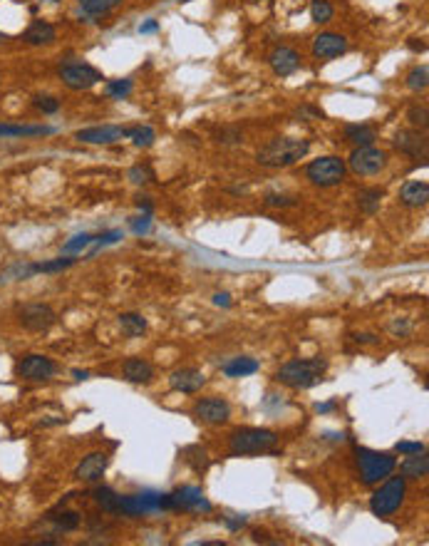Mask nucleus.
<instances>
[{"label":"nucleus","instance_id":"11","mask_svg":"<svg viewBox=\"0 0 429 546\" xmlns=\"http://www.w3.org/2000/svg\"><path fill=\"white\" fill-rule=\"evenodd\" d=\"M18 315H20L23 328L35 330V333H42V330H47L50 325H55V320H57L55 310H52L50 306H45V303L23 306L20 313H18Z\"/></svg>","mask_w":429,"mask_h":546},{"label":"nucleus","instance_id":"35","mask_svg":"<svg viewBox=\"0 0 429 546\" xmlns=\"http://www.w3.org/2000/svg\"><path fill=\"white\" fill-rule=\"evenodd\" d=\"M187 452H192L194 457L184 455V460L189 462V465L194 467L196 472H204L208 467V457H206V450H201V447H187Z\"/></svg>","mask_w":429,"mask_h":546},{"label":"nucleus","instance_id":"34","mask_svg":"<svg viewBox=\"0 0 429 546\" xmlns=\"http://www.w3.org/2000/svg\"><path fill=\"white\" fill-rule=\"evenodd\" d=\"M75 263V258H55V261H45V263H35V273H55V271H65Z\"/></svg>","mask_w":429,"mask_h":546},{"label":"nucleus","instance_id":"13","mask_svg":"<svg viewBox=\"0 0 429 546\" xmlns=\"http://www.w3.org/2000/svg\"><path fill=\"white\" fill-rule=\"evenodd\" d=\"M129 134L127 127H117V124H102V127H90V129H80L75 134L77 142L85 144H114L119 139Z\"/></svg>","mask_w":429,"mask_h":546},{"label":"nucleus","instance_id":"24","mask_svg":"<svg viewBox=\"0 0 429 546\" xmlns=\"http://www.w3.org/2000/svg\"><path fill=\"white\" fill-rule=\"evenodd\" d=\"M52 127H35V124H0V136H42L52 134Z\"/></svg>","mask_w":429,"mask_h":546},{"label":"nucleus","instance_id":"54","mask_svg":"<svg viewBox=\"0 0 429 546\" xmlns=\"http://www.w3.org/2000/svg\"><path fill=\"white\" fill-rule=\"evenodd\" d=\"M50 3H57V0H50Z\"/></svg>","mask_w":429,"mask_h":546},{"label":"nucleus","instance_id":"17","mask_svg":"<svg viewBox=\"0 0 429 546\" xmlns=\"http://www.w3.org/2000/svg\"><path fill=\"white\" fill-rule=\"evenodd\" d=\"M107 465H110L107 452H92V455H87L85 460L80 462V467L75 470V477L77 480H82V482L95 484V482H100L102 475L107 472Z\"/></svg>","mask_w":429,"mask_h":546},{"label":"nucleus","instance_id":"42","mask_svg":"<svg viewBox=\"0 0 429 546\" xmlns=\"http://www.w3.org/2000/svg\"><path fill=\"white\" fill-rule=\"evenodd\" d=\"M266 207H295V199L283 197V194H268Z\"/></svg>","mask_w":429,"mask_h":546},{"label":"nucleus","instance_id":"51","mask_svg":"<svg viewBox=\"0 0 429 546\" xmlns=\"http://www.w3.org/2000/svg\"><path fill=\"white\" fill-rule=\"evenodd\" d=\"M136 207L144 209V214H152V202H147V199H136Z\"/></svg>","mask_w":429,"mask_h":546},{"label":"nucleus","instance_id":"39","mask_svg":"<svg viewBox=\"0 0 429 546\" xmlns=\"http://www.w3.org/2000/svg\"><path fill=\"white\" fill-rule=\"evenodd\" d=\"M33 105H35L42 115H55V112L60 110V100H55V97H42L40 95V97H35Z\"/></svg>","mask_w":429,"mask_h":546},{"label":"nucleus","instance_id":"46","mask_svg":"<svg viewBox=\"0 0 429 546\" xmlns=\"http://www.w3.org/2000/svg\"><path fill=\"white\" fill-rule=\"evenodd\" d=\"M122 238V231H107L102 233V236H97V246H102V243H117Z\"/></svg>","mask_w":429,"mask_h":546},{"label":"nucleus","instance_id":"16","mask_svg":"<svg viewBox=\"0 0 429 546\" xmlns=\"http://www.w3.org/2000/svg\"><path fill=\"white\" fill-rule=\"evenodd\" d=\"M169 385H172V390H177V393L192 395V393H199V390L206 385V378H204V373L196 368H179L169 375Z\"/></svg>","mask_w":429,"mask_h":546},{"label":"nucleus","instance_id":"18","mask_svg":"<svg viewBox=\"0 0 429 546\" xmlns=\"http://www.w3.org/2000/svg\"><path fill=\"white\" fill-rule=\"evenodd\" d=\"M268 62H271L276 75L288 77L300 67V55L293 50V47H276V50L268 55Z\"/></svg>","mask_w":429,"mask_h":546},{"label":"nucleus","instance_id":"43","mask_svg":"<svg viewBox=\"0 0 429 546\" xmlns=\"http://www.w3.org/2000/svg\"><path fill=\"white\" fill-rule=\"evenodd\" d=\"M394 450H397L399 455H417V452H424V445L422 442H397Z\"/></svg>","mask_w":429,"mask_h":546},{"label":"nucleus","instance_id":"29","mask_svg":"<svg viewBox=\"0 0 429 546\" xmlns=\"http://www.w3.org/2000/svg\"><path fill=\"white\" fill-rule=\"evenodd\" d=\"M382 197H384L382 189H377V187L365 189V192L358 194V207L363 209L365 214H375L380 209V202H382Z\"/></svg>","mask_w":429,"mask_h":546},{"label":"nucleus","instance_id":"37","mask_svg":"<svg viewBox=\"0 0 429 546\" xmlns=\"http://www.w3.org/2000/svg\"><path fill=\"white\" fill-rule=\"evenodd\" d=\"M427 107H419V105H414V107H409V112H407V120H409V124L414 127V129H427Z\"/></svg>","mask_w":429,"mask_h":546},{"label":"nucleus","instance_id":"45","mask_svg":"<svg viewBox=\"0 0 429 546\" xmlns=\"http://www.w3.org/2000/svg\"><path fill=\"white\" fill-rule=\"evenodd\" d=\"M223 524L228 526V531H238L246 524V516H223Z\"/></svg>","mask_w":429,"mask_h":546},{"label":"nucleus","instance_id":"33","mask_svg":"<svg viewBox=\"0 0 429 546\" xmlns=\"http://www.w3.org/2000/svg\"><path fill=\"white\" fill-rule=\"evenodd\" d=\"M335 8L330 6L328 0H313V8H310V16H313L315 23H328L333 21Z\"/></svg>","mask_w":429,"mask_h":546},{"label":"nucleus","instance_id":"27","mask_svg":"<svg viewBox=\"0 0 429 546\" xmlns=\"http://www.w3.org/2000/svg\"><path fill=\"white\" fill-rule=\"evenodd\" d=\"M47 519H50L52 524L57 526V529H62V531H75L77 526H80L82 516L77 514V511H72V509H62V511H50V514H47Z\"/></svg>","mask_w":429,"mask_h":546},{"label":"nucleus","instance_id":"26","mask_svg":"<svg viewBox=\"0 0 429 546\" xmlns=\"http://www.w3.org/2000/svg\"><path fill=\"white\" fill-rule=\"evenodd\" d=\"M256 370H258L256 358H233L231 363L223 365V375H226V378H246V375H253Z\"/></svg>","mask_w":429,"mask_h":546},{"label":"nucleus","instance_id":"22","mask_svg":"<svg viewBox=\"0 0 429 546\" xmlns=\"http://www.w3.org/2000/svg\"><path fill=\"white\" fill-rule=\"evenodd\" d=\"M399 472H402L404 480H422V477H427V472H429V457L424 455V452L409 455L407 460L399 465Z\"/></svg>","mask_w":429,"mask_h":546},{"label":"nucleus","instance_id":"30","mask_svg":"<svg viewBox=\"0 0 429 546\" xmlns=\"http://www.w3.org/2000/svg\"><path fill=\"white\" fill-rule=\"evenodd\" d=\"M92 496H95V501L105 511H117V506H119V499H122V496L117 494L114 489H110V487H97V489L92 492Z\"/></svg>","mask_w":429,"mask_h":546},{"label":"nucleus","instance_id":"19","mask_svg":"<svg viewBox=\"0 0 429 546\" xmlns=\"http://www.w3.org/2000/svg\"><path fill=\"white\" fill-rule=\"evenodd\" d=\"M122 373H124V378L129 380V383H136V385H147L154 380L152 363H147L144 358H129L124 363V368H122Z\"/></svg>","mask_w":429,"mask_h":546},{"label":"nucleus","instance_id":"23","mask_svg":"<svg viewBox=\"0 0 429 546\" xmlns=\"http://www.w3.org/2000/svg\"><path fill=\"white\" fill-rule=\"evenodd\" d=\"M377 139L375 129L370 124H350L345 127V142L355 144V147H368Z\"/></svg>","mask_w":429,"mask_h":546},{"label":"nucleus","instance_id":"6","mask_svg":"<svg viewBox=\"0 0 429 546\" xmlns=\"http://www.w3.org/2000/svg\"><path fill=\"white\" fill-rule=\"evenodd\" d=\"M345 174H348V164L340 157H320L305 169V177L315 187H338L345 179Z\"/></svg>","mask_w":429,"mask_h":546},{"label":"nucleus","instance_id":"15","mask_svg":"<svg viewBox=\"0 0 429 546\" xmlns=\"http://www.w3.org/2000/svg\"><path fill=\"white\" fill-rule=\"evenodd\" d=\"M348 50V40L340 33H320L313 40V55L318 60H333Z\"/></svg>","mask_w":429,"mask_h":546},{"label":"nucleus","instance_id":"44","mask_svg":"<svg viewBox=\"0 0 429 546\" xmlns=\"http://www.w3.org/2000/svg\"><path fill=\"white\" fill-rule=\"evenodd\" d=\"M389 330H392L394 335H399V338H404V335H409V330H412V325H409V320L397 318V320H392V325H389Z\"/></svg>","mask_w":429,"mask_h":546},{"label":"nucleus","instance_id":"31","mask_svg":"<svg viewBox=\"0 0 429 546\" xmlns=\"http://www.w3.org/2000/svg\"><path fill=\"white\" fill-rule=\"evenodd\" d=\"M136 147H152L154 139H157V132L152 127H129V134H127Z\"/></svg>","mask_w":429,"mask_h":546},{"label":"nucleus","instance_id":"14","mask_svg":"<svg viewBox=\"0 0 429 546\" xmlns=\"http://www.w3.org/2000/svg\"><path fill=\"white\" fill-rule=\"evenodd\" d=\"M169 506L172 509H194V511H211V501L204 496L199 487H182V489L169 494Z\"/></svg>","mask_w":429,"mask_h":546},{"label":"nucleus","instance_id":"5","mask_svg":"<svg viewBox=\"0 0 429 546\" xmlns=\"http://www.w3.org/2000/svg\"><path fill=\"white\" fill-rule=\"evenodd\" d=\"M404 492H407V480L404 477H392L387 480L372 496H370V509L375 516H389L402 506Z\"/></svg>","mask_w":429,"mask_h":546},{"label":"nucleus","instance_id":"21","mask_svg":"<svg viewBox=\"0 0 429 546\" xmlns=\"http://www.w3.org/2000/svg\"><path fill=\"white\" fill-rule=\"evenodd\" d=\"M23 40H25L28 45H50V42L57 40V30L47 21H35L25 30Z\"/></svg>","mask_w":429,"mask_h":546},{"label":"nucleus","instance_id":"32","mask_svg":"<svg viewBox=\"0 0 429 546\" xmlns=\"http://www.w3.org/2000/svg\"><path fill=\"white\" fill-rule=\"evenodd\" d=\"M427 85H429V67L417 65L407 75V87L409 90H414V92H419V90H427Z\"/></svg>","mask_w":429,"mask_h":546},{"label":"nucleus","instance_id":"25","mask_svg":"<svg viewBox=\"0 0 429 546\" xmlns=\"http://www.w3.org/2000/svg\"><path fill=\"white\" fill-rule=\"evenodd\" d=\"M119 328L127 338H139L147 333V318L139 313H122L119 315Z\"/></svg>","mask_w":429,"mask_h":546},{"label":"nucleus","instance_id":"48","mask_svg":"<svg viewBox=\"0 0 429 546\" xmlns=\"http://www.w3.org/2000/svg\"><path fill=\"white\" fill-rule=\"evenodd\" d=\"M353 340L355 343H377L372 333H353Z\"/></svg>","mask_w":429,"mask_h":546},{"label":"nucleus","instance_id":"52","mask_svg":"<svg viewBox=\"0 0 429 546\" xmlns=\"http://www.w3.org/2000/svg\"><path fill=\"white\" fill-rule=\"evenodd\" d=\"M72 375H75V380H87V378H90V373H87V370H72Z\"/></svg>","mask_w":429,"mask_h":546},{"label":"nucleus","instance_id":"41","mask_svg":"<svg viewBox=\"0 0 429 546\" xmlns=\"http://www.w3.org/2000/svg\"><path fill=\"white\" fill-rule=\"evenodd\" d=\"M149 228H152V214H141V216L131 219V231L139 233V236L149 233Z\"/></svg>","mask_w":429,"mask_h":546},{"label":"nucleus","instance_id":"3","mask_svg":"<svg viewBox=\"0 0 429 546\" xmlns=\"http://www.w3.org/2000/svg\"><path fill=\"white\" fill-rule=\"evenodd\" d=\"M278 442V435L271 430H261V427H243L236 430L228 440L231 447V455H263V452H271Z\"/></svg>","mask_w":429,"mask_h":546},{"label":"nucleus","instance_id":"53","mask_svg":"<svg viewBox=\"0 0 429 546\" xmlns=\"http://www.w3.org/2000/svg\"><path fill=\"white\" fill-rule=\"evenodd\" d=\"M409 47H412V50H424V42H409Z\"/></svg>","mask_w":429,"mask_h":546},{"label":"nucleus","instance_id":"10","mask_svg":"<svg viewBox=\"0 0 429 546\" xmlns=\"http://www.w3.org/2000/svg\"><path fill=\"white\" fill-rule=\"evenodd\" d=\"M194 415L204 425H223L231 417V405L223 397H204L194 405Z\"/></svg>","mask_w":429,"mask_h":546},{"label":"nucleus","instance_id":"20","mask_svg":"<svg viewBox=\"0 0 429 546\" xmlns=\"http://www.w3.org/2000/svg\"><path fill=\"white\" fill-rule=\"evenodd\" d=\"M399 202L409 209H419L429 202V184L427 182H409L399 192Z\"/></svg>","mask_w":429,"mask_h":546},{"label":"nucleus","instance_id":"12","mask_svg":"<svg viewBox=\"0 0 429 546\" xmlns=\"http://www.w3.org/2000/svg\"><path fill=\"white\" fill-rule=\"evenodd\" d=\"M394 147L412 159H427V134L422 129H399L394 134Z\"/></svg>","mask_w":429,"mask_h":546},{"label":"nucleus","instance_id":"49","mask_svg":"<svg viewBox=\"0 0 429 546\" xmlns=\"http://www.w3.org/2000/svg\"><path fill=\"white\" fill-rule=\"evenodd\" d=\"M213 303L228 308V306H231V296H228V294H216V296H213Z\"/></svg>","mask_w":429,"mask_h":546},{"label":"nucleus","instance_id":"38","mask_svg":"<svg viewBox=\"0 0 429 546\" xmlns=\"http://www.w3.org/2000/svg\"><path fill=\"white\" fill-rule=\"evenodd\" d=\"M131 92V80H112L107 82V95L114 97V100H124Z\"/></svg>","mask_w":429,"mask_h":546},{"label":"nucleus","instance_id":"50","mask_svg":"<svg viewBox=\"0 0 429 546\" xmlns=\"http://www.w3.org/2000/svg\"><path fill=\"white\" fill-rule=\"evenodd\" d=\"M157 28H159L157 21H149V23H144V25H139V33L141 35H147V33H154Z\"/></svg>","mask_w":429,"mask_h":546},{"label":"nucleus","instance_id":"7","mask_svg":"<svg viewBox=\"0 0 429 546\" xmlns=\"http://www.w3.org/2000/svg\"><path fill=\"white\" fill-rule=\"evenodd\" d=\"M348 164L358 177H375V174H380L387 167V154H384L382 149L372 147V144H368V147H355Z\"/></svg>","mask_w":429,"mask_h":546},{"label":"nucleus","instance_id":"28","mask_svg":"<svg viewBox=\"0 0 429 546\" xmlns=\"http://www.w3.org/2000/svg\"><path fill=\"white\" fill-rule=\"evenodd\" d=\"M122 0H80V11L85 16H107L110 11H114Z\"/></svg>","mask_w":429,"mask_h":546},{"label":"nucleus","instance_id":"1","mask_svg":"<svg viewBox=\"0 0 429 546\" xmlns=\"http://www.w3.org/2000/svg\"><path fill=\"white\" fill-rule=\"evenodd\" d=\"M310 142L308 139H295V136H276L266 147L258 149L256 159L258 164L271 169H281V167H290V164L300 162V159L308 154Z\"/></svg>","mask_w":429,"mask_h":546},{"label":"nucleus","instance_id":"4","mask_svg":"<svg viewBox=\"0 0 429 546\" xmlns=\"http://www.w3.org/2000/svg\"><path fill=\"white\" fill-rule=\"evenodd\" d=\"M355 455H358V467H360V477H363L365 484H377L380 480L389 477L397 467L389 452H377V450H368V447H355Z\"/></svg>","mask_w":429,"mask_h":546},{"label":"nucleus","instance_id":"2","mask_svg":"<svg viewBox=\"0 0 429 546\" xmlns=\"http://www.w3.org/2000/svg\"><path fill=\"white\" fill-rule=\"evenodd\" d=\"M328 373V360L325 358H308V360H290L281 365L276 373V380L281 385H288L293 390H308L318 385Z\"/></svg>","mask_w":429,"mask_h":546},{"label":"nucleus","instance_id":"36","mask_svg":"<svg viewBox=\"0 0 429 546\" xmlns=\"http://www.w3.org/2000/svg\"><path fill=\"white\" fill-rule=\"evenodd\" d=\"M92 241H95V236H92V233H77V236H72L70 241L62 246V251H65V253H80L82 248H87Z\"/></svg>","mask_w":429,"mask_h":546},{"label":"nucleus","instance_id":"47","mask_svg":"<svg viewBox=\"0 0 429 546\" xmlns=\"http://www.w3.org/2000/svg\"><path fill=\"white\" fill-rule=\"evenodd\" d=\"M335 407H338V402H335V400H333V402H318V405H315V412H318V415H328V412H333Z\"/></svg>","mask_w":429,"mask_h":546},{"label":"nucleus","instance_id":"40","mask_svg":"<svg viewBox=\"0 0 429 546\" xmlns=\"http://www.w3.org/2000/svg\"><path fill=\"white\" fill-rule=\"evenodd\" d=\"M129 179L134 184H147L149 179H154V174H152V169H149L147 164H136V167L129 169Z\"/></svg>","mask_w":429,"mask_h":546},{"label":"nucleus","instance_id":"9","mask_svg":"<svg viewBox=\"0 0 429 546\" xmlns=\"http://www.w3.org/2000/svg\"><path fill=\"white\" fill-rule=\"evenodd\" d=\"M16 373L23 380H33V383H42V380H50L57 373V365L52 363L45 355H25L20 363L16 365Z\"/></svg>","mask_w":429,"mask_h":546},{"label":"nucleus","instance_id":"8","mask_svg":"<svg viewBox=\"0 0 429 546\" xmlns=\"http://www.w3.org/2000/svg\"><path fill=\"white\" fill-rule=\"evenodd\" d=\"M60 80L70 90H90V87H95L105 77H102V72L97 67L87 65V62H70V65L60 67Z\"/></svg>","mask_w":429,"mask_h":546}]
</instances>
